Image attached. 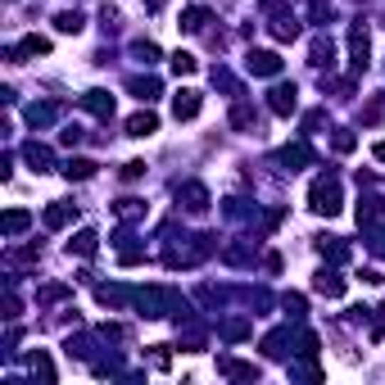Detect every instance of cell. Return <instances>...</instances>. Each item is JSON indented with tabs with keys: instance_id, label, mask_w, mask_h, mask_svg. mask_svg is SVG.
Listing matches in <instances>:
<instances>
[{
	"instance_id": "31",
	"label": "cell",
	"mask_w": 385,
	"mask_h": 385,
	"mask_svg": "<svg viewBox=\"0 0 385 385\" xmlns=\"http://www.w3.org/2000/svg\"><path fill=\"white\" fill-rule=\"evenodd\" d=\"M204 23H209V9H200V5L181 14V28H186V32H204Z\"/></svg>"
},
{
	"instance_id": "11",
	"label": "cell",
	"mask_w": 385,
	"mask_h": 385,
	"mask_svg": "<svg viewBox=\"0 0 385 385\" xmlns=\"http://www.w3.org/2000/svg\"><path fill=\"white\" fill-rule=\"evenodd\" d=\"M313 290L327 295V300H340V295H344V277H340V272H331V268H322L313 277Z\"/></svg>"
},
{
	"instance_id": "26",
	"label": "cell",
	"mask_w": 385,
	"mask_h": 385,
	"mask_svg": "<svg viewBox=\"0 0 385 385\" xmlns=\"http://www.w3.org/2000/svg\"><path fill=\"white\" fill-rule=\"evenodd\" d=\"M95 300H100V304H127V300H136V295L122 290V285H100V290H95Z\"/></svg>"
},
{
	"instance_id": "20",
	"label": "cell",
	"mask_w": 385,
	"mask_h": 385,
	"mask_svg": "<svg viewBox=\"0 0 385 385\" xmlns=\"http://www.w3.org/2000/svg\"><path fill=\"white\" fill-rule=\"evenodd\" d=\"M127 91L136 95V100L150 105V100H159V78H132V82H127Z\"/></svg>"
},
{
	"instance_id": "15",
	"label": "cell",
	"mask_w": 385,
	"mask_h": 385,
	"mask_svg": "<svg viewBox=\"0 0 385 385\" xmlns=\"http://www.w3.org/2000/svg\"><path fill=\"white\" fill-rule=\"evenodd\" d=\"M159 132V118L145 109V114H132L127 118V136H136V141H145V136H154Z\"/></svg>"
},
{
	"instance_id": "36",
	"label": "cell",
	"mask_w": 385,
	"mask_h": 385,
	"mask_svg": "<svg viewBox=\"0 0 385 385\" xmlns=\"http://www.w3.org/2000/svg\"><path fill=\"white\" fill-rule=\"evenodd\" d=\"M331 14H335L331 0H313V5H308V19H313V23H331Z\"/></svg>"
},
{
	"instance_id": "30",
	"label": "cell",
	"mask_w": 385,
	"mask_h": 385,
	"mask_svg": "<svg viewBox=\"0 0 385 385\" xmlns=\"http://www.w3.org/2000/svg\"><path fill=\"white\" fill-rule=\"evenodd\" d=\"M231 127H241V132L254 127V109L245 105V100H236V109H231Z\"/></svg>"
},
{
	"instance_id": "24",
	"label": "cell",
	"mask_w": 385,
	"mask_h": 385,
	"mask_svg": "<svg viewBox=\"0 0 385 385\" xmlns=\"http://www.w3.org/2000/svg\"><path fill=\"white\" fill-rule=\"evenodd\" d=\"M281 164H290V168H300V164H313V150H308L304 141H295V145H285V150H281Z\"/></svg>"
},
{
	"instance_id": "42",
	"label": "cell",
	"mask_w": 385,
	"mask_h": 385,
	"mask_svg": "<svg viewBox=\"0 0 385 385\" xmlns=\"http://www.w3.org/2000/svg\"><path fill=\"white\" fill-rule=\"evenodd\" d=\"M285 308H295V317L304 313V295H285Z\"/></svg>"
},
{
	"instance_id": "27",
	"label": "cell",
	"mask_w": 385,
	"mask_h": 385,
	"mask_svg": "<svg viewBox=\"0 0 385 385\" xmlns=\"http://www.w3.org/2000/svg\"><path fill=\"white\" fill-rule=\"evenodd\" d=\"M28 367H32V376H41L46 385H51V381H55V367H51V358H46L41 349H36V354L28 358Z\"/></svg>"
},
{
	"instance_id": "40",
	"label": "cell",
	"mask_w": 385,
	"mask_h": 385,
	"mask_svg": "<svg viewBox=\"0 0 385 385\" xmlns=\"http://www.w3.org/2000/svg\"><path fill=\"white\" fill-rule=\"evenodd\" d=\"M122 177H127V181H136V177H145V164H141V159H132V164H127V168H122Z\"/></svg>"
},
{
	"instance_id": "16",
	"label": "cell",
	"mask_w": 385,
	"mask_h": 385,
	"mask_svg": "<svg viewBox=\"0 0 385 385\" xmlns=\"http://www.w3.org/2000/svg\"><path fill=\"white\" fill-rule=\"evenodd\" d=\"M95 250H100V236H95L91 227H86V231H78V236L68 241V254H78V258H91Z\"/></svg>"
},
{
	"instance_id": "2",
	"label": "cell",
	"mask_w": 385,
	"mask_h": 385,
	"mask_svg": "<svg viewBox=\"0 0 385 385\" xmlns=\"http://www.w3.org/2000/svg\"><path fill=\"white\" fill-rule=\"evenodd\" d=\"M268 32L277 36V41H295V36H300V23H295V14L281 5V0L268 5Z\"/></svg>"
},
{
	"instance_id": "1",
	"label": "cell",
	"mask_w": 385,
	"mask_h": 385,
	"mask_svg": "<svg viewBox=\"0 0 385 385\" xmlns=\"http://www.w3.org/2000/svg\"><path fill=\"white\" fill-rule=\"evenodd\" d=\"M308 209L322 213V218H335V213H340V181H335V177H317L313 191H308Z\"/></svg>"
},
{
	"instance_id": "7",
	"label": "cell",
	"mask_w": 385,
	"mask_h": 385,
	"mask_svg": "<svg viewBox=\"0 0 385 385\" xmlns=\"http://www.w3.org/2000/svg\"><path fill=\"white\" fill-rule=\"evenodd\" d=\"M5 55H9V64H23V59H28V55H51V41H46V36H36V32H32V36H23L19 46H9Z\"/></svg>"
},
{
	"instance_id": "34",
	"label": "cell",
	"mask_w": 385,
	"mask_h": 385,
	"mask_svg": "<svg viewBox=\"0 0 385 385\" xmlns=\"http://www.w3.org/2000/svg\"><path fill=\"white\" fill-rule=\"evenodd\" d=\"M222 335H227V340H245V335H250V322H245V317L222 322Z\"/></svg>"
},
{
	"instance_id": "9",
	"label": "cell",
	"mask_w": 385,
	"mask_h": 385,
	"mask_svg": "<svg viewBox=\"0 0 385 385\" xmlns=\"http://www.w3.org/2000/svg\"><path fill=\"white\" fill-rule=\"evenodd\" d=\"M177 200L191 209V213H204V209H209V191L200 181H186V186H177Z\"/></svg>"
},
{
	"instance_id": "29",
	"label": "cell",
	"mask_w": 385,
	"mask_h": 385,
	"mask_svg": "<svg viewBox=\"0 0 385 385\" xmlns=\"http://www.w3.org/2000/svg\"><path fill=\"white\" fill-rule=\"evenodd\" d=\"M285 340H290V331H272L263 340V354L268 358H285Z\"/></svg>"
},
{
	"instance_id": "14",
	"label": "cell",
	"mask_w": 385,
	"mask_h": 385,
	"mask_svg": "<svg viewBox=\"0 0 385 385\" xmlns=\"http://www.w3.org/2000/svg\"><path fill=\"white\" fill-rule=\"evenodd\" d=\"M218 371L231 381H258V367L254 363H236V358H218Z\"/></svg>"
},
{
	"instance_id": "25",
	"label": "cell",
	"mask_w": 385,
	"mask_h": 385,
	"mask_svg": "<svg viewBox=\"0 0 385 385\" xmlns=\"http://www.w3.org/2000/svg\"><path fill=\"white\" fill-rule=\"evenodd\" d=\"M64 177H68V181H86V177H95V164H91V159H68V164H64Z\"/></svg>"
},
{
	"instance_id": "5",
	"label": "cell",
	"mask_w": 385,
	"mask_h": 385,
	"mask_svg": "<svg viewBox=\"0 0 385 385\" xmlns=\"http://www.w3.org/2000/svg\"><path fill=\"white\" fill-rule=\"evenodd\" d=\"M245 68H250L254 78H277V73H281V55L277 51H250V55H245Z\"/></svg>"
},
{
	"instance_id": "23",
	"label": "cell",
	"mask_w": 385,
	"mask_h": 385,
	"mask_svg": "<svg viewBox=\"0 0 385 385\" xmlns=\"http://www.w3.org/2000/svg\"><path fill=\"white\" fill-rule=\"evenodd\" d=\"M55 28L64 32V36H78V32L86 28V19L78 14V9H64V14H55Z\"/></svg>"
},
{
	"instance_id": "12",
	"label": "cell",
	"mask_w": 385,
	"mask_h": 385,
	"mask_svg": "<svg viewBox=\"0 0 385 385\" xmlns=\"http://www.w3.org/2000/svg\"><path fill=\"white\" fill-rule=\"evenodd\" d=\"M385 218V200L381 195H367V200H358V227H376Z\"/></svg>"
},
{
	"instance_id": "21",
	"label": "cell",
	"mask_w": 385,
	"mask_h": 385,
	"mask_svg": "<svg viewBox=\"0 0 385 385\" xmlns=\"http://www.w3.org/2000/svg\"><path fill=\"white\" fill-rule=\"evenodd\" d=\"M317 250L331 258V263H344V258H349V245L344 241H335V236H317Z\"/></svg>"
},
{
	"instance_id": "39",
	"label": "cell",
	"mask_w": 385,
	"mask_h": 385,
	"mask_svg": "<svg viewBox=\"0 0 385 385\" xmlns=\"http://www.w3.org/2000/svg\"><path fill=\"white\" fill-rule=\"evenodd\" d=\"M354 145H358V141H354V132H340V136H335V150H340V154H349Z\"/></svg>"
},
{
	"instance_id": "41",
	"label": "cell",
	"mask_w": 385,
	"mask_h": 385,
	"mask_svg": "<svg viewBox=\"0 0 385 385\" xmlns=\"http://www.w3.org/2000/svg\"><path fill=\"white\" fill-rule=\"evenodd\" d=\"M59 141H64V145H78V141H82V127H64V132H59Z\"/></svg>"
},
{
	"instance_id": "44",
	"label": "cell",
	"mask_w": 385,
	"mask_h": 385,
	"mask_svg": "<svg viewBox=\"0 0 385 385\" xmlns=\"http://www.w3.org/2000/svg\"><path fill=\"white\" fill-rule=\"evenodd\" d=\"M371 154H376V159H381V164H385V141H376V150H371Z\"/></svg>"
},
{
	"instance_id": "4",
	"label": "cell",
	"mask_w": 385,
	"mask_h": 385,
	"mask_svg": "<svg viewBox=\"0 0 385 385\" xmlns=\"http://www.w3.org/2000/svg\"><path fill=\"white\" fill-rule=\"evenodd\" d=\"M268 109L277 118H290L295 109H300V91H295V82H277V86H272V91H268Z\"/></svg>"
},
{
	"instance_id": "35",
	"label": "cell",
	"mask_w": 385,
	"mask_h": 385,
	"mask_svg": "<svg viewBox=\"0 0 385 385\" xmlns=\"http://www.w3.org/2000/svg\"><path fill=\"white\" fill-rule=\"evenodd\" d=\"M132 55L141 59V64H154V59H159V46H154V41H136V46H132Z\"/></svg>"
},
{
	"instance_id": "32",
	"label": "cell",
	"mask_w": 385,
	"mask_h": 385,
	"mask_svg": "<svg viewBox=\"0 0 385 385\" xmlns=\"http://www.w3.org/2000/svg\"><path fill=\"white\" fill-rule=\"evenodd\" d=\"M195 68H200V64H195L191 51H177V55H172V73H177V78H191Z\"/></svg>"
},
{
	"instance_id": "22",
	"label": "cell",
	"mask_w": 385,
	"mask_h": 385,
	"mask_svg": "<svg viewBox=\"0 0 385 385\" xmlns=\"http://www.w3.org/2000/svg\"><path fill=\"white\" fill-rule=\"evenodd\" d=\"M254 254H258V241H241V245H227V250H222L227 263H250Z\"/></svg>"
},
{
	"instance_id": "28",
	"label": "cell",
	"mask_w": 385,
	"mask_h": 385,
	"mask_svg": "<svg viewBox=\"0 0 385 385\" xmlns=\"http://www.w3.org/2000/svg\"><path fill=\"white\" fill-rule=\"evenodd\" d=\"M55 114H59V109H55V105H28V114H23V118H28V122H32V127H46V122H51Z\"/></svg>"
},
{
	"instance_id": "13",
	"label": "cell",
	"mask_w": 385,
	"mask_h": 385,
	"mask_svg": "<svg viewBox=\"0 0 385 385\" xmlns=\"http://www.w3.org/2000/svg\"><path fill=\"white\" fill-rule=\"evenodd\" d=\"M308 64H313V68H331V64H335V41H331V36H313Z\"/></svg>"
},
{
	"instance_id": "43",
	"label": "cell",
	"mask_w": 385,
	"mask_h": 385,
	"mask_svg": "<svg viewBox=\"0 0 385 385\" xmlns=\"http://www.w3.org/2000/svg\"><path fill=\"white\" fill-rule=\"evenodd\" d=\"M164 5H168V0H145V9H150V14H159Z\"/></svg>"
},
{
	"instance_id": "3",
	"label": "cell",
	"mask_w": 385,
	"mask_h": 385,
	"mask_svg": "<svg viewBox=\"0 0 385 385\" xmlns=\"http://www.w3.org/2000/svg\"><path fill=\"white\" fill-rule=\"evenodd\" d=\"M367 55H371L367 23H363V19H354V23H349V68H354V73H363V68H367Z\"/></svg>"
},
{
	"instance_id": "8",
	"label": "cell",
	"mask_w": 385,
	"mask_h": 385,
	"mask_svg": "<svg viewBox=\"0 0 385 385\" xmlns=\"http://www.w3.org/2000/svg\"><path fill=\"white\" fill-rule=\"evenodd\" d=\"M82 109L109 122V118H114V95H109V91H86V95H82Z\"/></svg>"
},
{
	"instance_id": "17",
	"label": "cell",
	"mask_w": 385,
	"mask_h": 385,
	"mask_svg": "<svg viewBox=\"0 0 385 385\" xmlns=\"http://www.w3.org/2000/svg\"><path fill=\"white\" fill-rule=\"evenodd\" d=\"M118 263H122V268H136V263H145V250H141V245H132V236H127V231L118 236Z\"/></svg>"
},
{
	"instance_id": "19",
	"label": "cell",
	"mask_w": 385,
	"mask_h": 385,
	"mask_svg": "<svg viewBox=\"0 0 385 385\" xmlns=\"http://www.w3.org/2000/svg\"><path fill=\"white\" fill-rule=\"evenodd\" d=\"M73 218H78V204H51V209H46V227H51V231L68 227Z\"/></svg>"
},
{
	"instance_id": "33",
	"label": "cell",
	"mask_w": 385,
	"mask_h": 385,
	"mask_svg": "<svg viewBox=\"0 0 385 385\" xmlns=\"http://www.w3.org/2000/svg\"><path fill=\"white\" fill-rule=\"evenodd\" d=\"M118 218H122V222L145 218V200H118Z\"/></svg>"
},
{
	"instance_id": "38",
	"label": "cell",
	"mask_w": 385,
	"mask_h": 385,
	"mask_svg": "<svg viewBox=\"0 0 385 385\" xmlns=\"http://www.w3.org/2000/svg\"><path fill=\"white\" fill-rule=\"evenodd\" d=\"M100 23H105V32H118V9L105 5V9H100Z\"/></svg>"
},
{
	"instance_id": "37",
	"label": "cell",
	"mask_w": 385,
	"mask_h": 385,
	"mask_svg": "<svg viewBox=\"0 0 385 385\" xmlns=\"http://www.w3.org/2000/svg\"><path fill=\"white\" fill-rule=\"evenodd\" d=\"M64 295H68V285H46V290L36 295V300H41V304H51V300H64Z\"/></svg>"
},
{
	"instance_id": "6",
	"label": "cell",
	"mask_w": 385,
	"mask_h": 385,
	"mask_svg": "<svg viewBox=\"0 0 385 385\" xmlns=\"http://www.w3.org/2000/svg\"><path fill=\"white\" fill-rule=\"evenodd\" d=\"M200 91H191V86H181V91L177 95H172V118H177V122H191L195 114H200Z\"/></svg>"
},
{
	"instance_id": "18",
	"label": "cell",
	"mask_w": 385,
	"mask_h": 385,
	"mask_svg": "<svg viewBox=\"0 0 385 385\" xmlns=\"http://www.w3.org/2000/svg\"><path fill=\"white\" fill-rule=\"evenodd\" d=\"M28 227H32L28 209H9V213L0 218V231H5V236H19V231H28Z\"/></svg>"
},
{
	"instance_id": "10",
	"label": "cell",
	"mask_w": 385,
	"mask_h": 385,
	"mask_svg": "<svg viewBox=\"0 0 385 385\" xmlns=\"http://www.w3.org/2000/svg\"><path fill=\"white\" fill-rule=\"evenodd\" d=\"M23 159L32 164V172H51V168H55L51 145H41V141H28V145H23Z\"/></svg>"
}]
</instances>
